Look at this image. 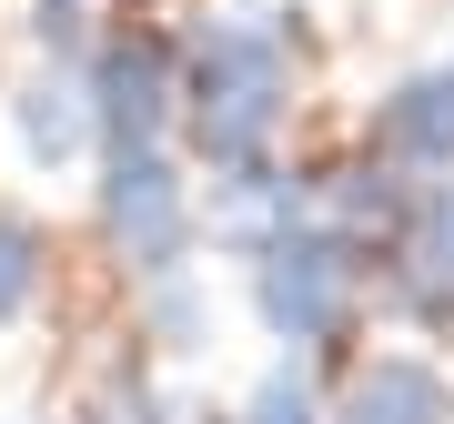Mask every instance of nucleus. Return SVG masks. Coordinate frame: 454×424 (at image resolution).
I'll return each instance as SVG.
<instances>
[{
	"mask_svg": "<svg viewBox=\"0 0 454 424\" xmlns=\"http://www.w3.org/2000/svg\"><path fill=\"white\" fill-rule=\"evenodd\" d=\"M293 101H303V51L273 41L253 11H202V31L182 41V142L202 172L273 162Z\"/></svg>",
	"mask_w": 454,
	"mask_h": 424,
	"instance_id": "f257e3e1",
	"label": "nucleus"
},
{
	"mask_svg": "<svg viewBox=\"0 0 454 424\" xmlns=\"http://www.w3.org/2000/svg\"><path fill=\"white\" fill-rule=\"evenodd\" d=\"M243 294H253V324L283 354H333V343H354L364 303H373V253L333 223H303L273 253L243 263Z\"/></svg>",
	"mask_w": 454,
	"mask_h": 424,
	"instance_id": "f03ea898",
	"label": "nucleus"
},
{
	"mask_svg": "<svg viewBox=\"0 0 454 424\" xmlns=\"http://www.w3.org/2000/svg\"><path fill=\"white\" fill-rule=\"evenodd\" d=\"M91 223H101V253H112L131 283L192 273V243H202V202H192V182H182L172 142H162V152H101V182H91Z\"/></svg>",
	"mask_w": 454,
	"mask_h": 424,
	"instance_id": "7ed1b4c3",
	"label": "nucleus"
},
{
	"mask_svg": "<svg viewBox=\"0 0 454 424\" xmlns=\"http://www.w3.org/2000/svg\"><path fill=\"white\" fill-rule=\"evenodd\" d=\"M82 82H91L101 152H162L172 131H182V41H162L152 20L101 31L91 61H82Z\"/></svg>",
	"mask_w": 454,
	"mask_h": 424,
	"instance_id": "20e7f679",
	"label": "nucleus"
},
{
	"mask_svg": "<svg viewBox=\"0 0 454 424\" xmlns=\"http://www.w3.org/2000/svg\"><path fill=\"white\" fill-rule=\"evenodd\" d=\"M384 263V303L404 313L414 334H454V172L444 182H414L404 223H394V243L373 253Z\"/></svg>",
	"mask_w": 454,
	"mask_h": 424,
	"instance_id": "39448f33",
	"label": "nucleus"
},
{
	"mask_svg": "<svg viewBox=\"0 0 454 424\" xmlns=\"http://www.w3.org/2000/svg\"><path fill=\"white\" fill-rule=\"evenodd\" d=\"M313 223V172L303 162H243V172H212V202H202V232H212V253H232V263H253V253H273L283 232H303Z\"/></svg>",
	"mask_w": 454,
	"mask_h": 424,
	"instance_id": "423d86ee",
	"label": "nucleus"
},
{
	"mask_svg": "<svg viewBox=\"0 0 454 424\" xmlns=\"http://www.w3.org/2000/svg\"><path fill=\"white\" fill-rule=\"evenodd\" d=\"M0 112H11V142H20V162H31V172H71V162H91V152H101L91 82H82L71 61H31Z\"/></svg>",
	"mask_w": 454,
	"mask_h": 424,
	"instance_id": "0eeeda50",
	"label": "nucleus"
},
{
	"mask_svg": "<svg viewBox=\"0 0 454 424\" xmlns=\"http://www.w3.org/2000/svg\"><path fill=\"white\" fill-rule=\"evenodd\" d=\"M364 142L384 152L394 172H414V182H444V172H454V61H424V71H404V82H394L384 101H373Z\"/></svg>",
	"mask_w": 454,
	"mask_h": 424,
	"instance_id": "6e6552de",
	"label": "nucleus"
},
{
	"mask_svg": "<svg viewBox=\"0 0 454 424\" xmlns=\"http://www.w3.org/2000/svg\"><path fill=\"white\" fill-rule=\"evenodd\" d=\"M333 424H454V374L434 354H364L333 394Z\"/></svg>",
	"mask_w": 454,
	"mask_h": 424,
	"instance_id": "1a4fd4ad",
	"label": "nucleus"
},
{
	"mask_svg": "<svg viewBox=\"0 0 454 424\" xmlns=\"http://www.w3.org/2000/svg\"><path fill=\"white\" fill-rule=\"evenodd\" d=\"M41 294H51V223L20 212V202H0V334L31 324Z\"/></svg>",
	"mask_w": 454,
	"mask_h": 424,
	"instance_id": "9d476101",
	"label": "nucleus"
},
{
	"mask_svg": "<svg viewBox=\"0 0 454 424\" xmlns=\"http://www.w3.org/2000/svg\"><path fill=\"white\" fill-rule=\"evenodd\" d=\"M232 424H333V394L313 374V354H273L253 374V394L232 404Z\"/></svg>",
	"mask_w": 454,
	"mask_h": 424,
	"instance_id": "9b49d317",
	"label": "nucleus"
},
{
	"mask_svg": "<svg viewBox=\"0 0 454 424\" xmlns=\"http://www.w3.org/2000/svg\"><path fill=\"white\" fill-rule=\"evenodd\" d=\"M142 334L162 343L172 364L212 354V294H202V273H162V283H142Z\"/></svg>",
	"mask_w": 454,
	"mask_h": 424,
	"instance_id": "f8f14e48",
	"label": "nucleus"
},
{
	"mask_svg": "<svg viewBox=\"0 0 454 424\" xmlns=\"http://www.w3.org/2000/svg\"><path fill=\"white\" fill-rule=\"evenodd\" d=\"M91 424H192V404H172L152 374H112L101 404H91Z\"/></svg>",
	"mask_w": 454,
	"mask_h": 424,
	"instance_id": "ddd939ff",
	"label": "nucleus"
},
{
	"mask_svg": "<svg viewBox=\"0 0 454 424\" xmlns=\"http://www.w3.org/2000/svg\"><path fill=\"white\" fill-rule=\"evenodd\" d=\"M192 424H232V414H192Z\"/></svg>",
	"mask_w": 454,
	"mask_h": 424,
	"instance_id": "4468645a",
	"label": "nucleus"
}]
</instances>
